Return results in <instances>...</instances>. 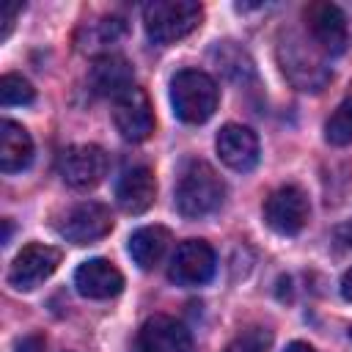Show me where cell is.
Here are the masks:
<instances>
[{"label":"cell","instance_id":"cell-14","mask_svg":"<svg viewBox=\"0 0 352 352\" xmlns=\"http://www.w3.org/2000/svg\"><path fill=\"white\" fill-rule=\"evenodd\" d=\"M217 154L220 160L231 168V170H250L256 162H258V138L253 129L242 126V124H226L220 132H217Z\"/></svg>","mask_w":352,"mask_h":352},{"label":"cell","instance_id":"cell-22","mask_svg":"<svg viewBox=\"0 0 352 352\" xmlns=\"http://www.w3.org/2000/svg\"><path fill=\"white\" fill-rule=\"evenodd\" d=\"M270 344H272V333H270L267 327L253 324V327L242 330V333L226 346V352H267Z\"/></svg>","mask_w":352,"mask_h":352},{"label":"cell","instance_id":"cell-7","mask_svg":"<svg viewBox=\"0 0 352 352\" xmlns=\"http://www.w3.org/2000/svg\"><path fill=\"white\" fill-rule=\"evenodd\" d=\"M60 264V250L52 248V245H25L14 261H11V270H8V283L16 289V292H33L36 286H41Z\"/></svg>","mask_w":352,"mask_h":352},{"label":"cell","instance_id":"cell-18","mask_svg":"<svg viewBox=\"0 0 352 352\" xmlns=\"http://www.w3.org/2000/svg\"><path fill=\"white\" fill-rule=\"evenodd\" d=\"M170 245V231L165 226H143L129 236V256L140 270H151L160 264Z\"/></svg>","mask_w":352,"mask_h":352},{"label":"cell","instance_id":"cell-10","mask_svg":"<svg viewBox=\"0 0 352 352\" xmlns=\"http://www.w3.org/2000/svg\"><path fill=\"white\" fill-rule=\"evenodd\" d=\"M217 256L209 242L204 239H184L168 267V278L176 286H201L214 275Z\"/></svg>","mask_w":352,"mask_h":352},{"label":"cell","instance_id":"cell-8","mask_svg":"<svg viewBox=\"0 0 352 352\" xmlns=\"http://www.w3.org/2000/svg\"><path fill=\"white\" fill-rule=\"evenodd\" d=\"M305 25L311 33V41L324 55H341L349 47V28L346 16L333 3H311L305 8Z\"/></svg>","mask_w":352,"mask_h":352},{"label":"cell","instance_id":"cell-13","mask_svg":"<svg viewBox=\"0 0 352 352\" xmlns=\"http://www.w3.org/2000/svg\"><path fill=\"white\" fill-rule=\"evenodd\" d=\"M74 286L82 297L88 300H110L116 294H121L124 289V275L116 264H110L107 258H88L77 267L74 272Z\"/></svg>","mask_w":352,"mask_h":352},{"label":"cell","instance_id":"cell-9","mask_svg":"<svg viewBox=\"0 0 352 352\" xmlns=\"http://www.w3.org/2000/svg\"><path fill=\"white\" fill-rule=\"evenodd\" d=\"M58 170H60L63 182L69 187H74V190H91L107 173V154L99 146H94V143H77V146H69L60 154Z\"/></svg>","mask_w":352,"mask_h":352},{"label":"cell","instance_id":"cell-5","mask_svg":"<svg viewBox=\"0 0 352 352\" xmlns=\"http://www.w3.org/2000/svg\"><path fill=\"white\" fill-rule=\"evenodd\" d=\"M311 214L308 206V195L294 187V184H283L278 190H272L264 201V220L272 231L283 234V236H294L305 228Z\"/></svg>","mask_w":352,"mask_h":352},{"label":"cell","instance_id":"cell-1","mask_svg":"<svg viewBox=\"0 0 352 352\" xmlns=\"http://www.w3.org/2000/svg\"><path fill=\"white\" fill-rule=\"evenodd\" d=\"M223 198H226V184L217 176V170L204 160L187 162V168L176 182V209L184 217L198 220L212 214L223 204Z\"/></svg>","mask_w":352,"mask_h":352},{"label":"cell","instance_id":"cell-11","mask_svg":"<svg viewBox=\"0 0 352 352\" xmlns=\"http://www.w3.org/2000/svg\"><path fill=\"white\" fill-rule=\"evenodd\" d=\"M110 228H113V214L99 201H85V204L72 206L58 226L60 236L72 245H91V242L107 236Z\"/></svg>","mask_w":352,"mask_h":352},{"label":"cell","instance_id":"cell-15","mask_svg":"<svg viewBox=\"0 0 352 352\" xmlns=\"http://www.w3.org/2000/svg\"><path fill=\"white\" fill-rule=\"evenodd\" d=\"M116 198L118 206L129 214H140L146 212L154 198H157V179L146 165H135L129 170L121 173L118 184H116Z\"/></svg>","mask_w":352,"mask_h":352},{"label":"cell","instance_id":"cell-6","mask_svg":"<svg viewBox=\"0 0 352 352\" xmlns=\"http://www.w3.org/2000/svg\"><path fill=\"white\" fill-rule=\"evenodd\" d=\"M113 124L129 143H140L154 132V110L143 88L132 85L113 99Z\"/></svg>","mask_w":352,"mask_h":352},{"label":"cell","instance_id":"cell-23","mask_svg":"<svg viewBox=\"0 0 352 352\" xmlns=\"http://www.w3.org/2000/svg\"><path fill=\"white\" fill-rule=\"evenodd\" d=\"M19 11H22V3H0V38H8Z\"/></svg>","mask_w":352,"mask_h":352},{"label":"cell","instance_id":"cell-21","mask_svg":"<svg viewBox=\"0 0 352 352\" xmlns=\"http://www.w3.org/2000/svg\"><path fill=\"white\" fill-rule=\"evenodd\" d=\"M33 96H36L33 85L22 74H3V80H0V102L6 107H11V104H30Z\"/></svg>","mask_w":352,"mask_h":352},{"label":"cell","instance_id":"cell-16","mask_svg":"<svg viewBox=\"0 0 352 352\" xmlns=\"http://www.w3.org/2000/svg\"><path fill=\"white\" fill-rule=\"evenodd\" d=\"M33 162V138L28 129L11 118L0 124V170L16 173Z\"/></svg>","mask_w":352,"mask_h":352},{"label":"cell","instance_id":"cell-20","mask_svg":"<svg viewBox=\"0 0 352 352\" xmlns=\"http://www.w3.org/2000/svg\"><path fill=\"white\" fill-rule=\"evenodd\" d=\"M212 55H214V58L223 63V72H226L228 77H234V80L253 77V63H250V58H248V55H245L239 47H234L231 41L217 44Z\"/></svg>","mask_w":352,"mask_h":352},{"label":"cell","instance_id":"cell-4","mask_svg":"<svg viewBox=\"0 0 352 352\" xmlns=\"http://www.w3.org/2000/svg\"><path fill=\"white\" fill-rule=\"evenodd\" d=\"M316 44L305 41L297 33H283L278 41V60L283 74L289 77V82L300 91H322L330 82V69L324 66V60L319 58V52L314 50Z\"/></svg>","mask_w":352,"mask_h":352},{"label":"cell","instance_id":"cell-26","mask_svg":"<svg viewBox=\"0 0 352 352\" xmlns=\"http://www.w3.org/2000/svg\"><path fill=\"white\" fill-rule=\"evenodd\" d=\"M286 352H316L311 344H305V341H292L289 346H286Z\"/></svg>","mask_w":352,"mask_h":352},{"label":"cell","instance_id":"cell-27","mask_svg":"<svg viewBox=\"0 0 352 352\" xmlns=\"http://www.w3.org/2000/svg\"><path fill=\"white\" fill-rule=\"evenodd\" d=\"M349 338H352V330H349Z\"/></svg>","mask_w":352,"mask_h":352},{"label":"cell","instance_id":"cell-19","mask_svg":"<svg viewBox=\"0 0 352 352\" xmlns=\"http://www.w3.org/2000/svg\"><path fill=\"white\" fill-rule=\"evenodd\" d=\"M324 138L333 146H349L352 143V96L344 99L333 110V116L324 124Z\"/></svg>","mask_w":352,"mask_h":352},{"label":"cell","instance_id":"cell-12","mask_svg":"<svg viewBox=\"0 0 352 352\" xmlns=\"http://www.w3.org/2000/svg\"><path fill=\"white\" fill-rule=\"evenodd\" d=\"M138 352H192L190 330L173 316H151L138 333Z\"/></svg>","mask_w":352,"mask_h":352},{"label":"cell","instance_id":"cell-17","mask_svg":"<svg viewBox=\"0 0 352 352\" xmlns=\"http://www.w3.org/2000/svg\"><path fill=\"white\" fill-rule=\"evenodd\" d=\"M91 88L102 96H118L126 88H132V66L121 58V55H102L96 58V63L91 66Z\"/></svg>","mask_w":352,"mask_h":352},{"label":"cell","instance_id":"cell-3","mask_svg":"<svg viewBox=\"0 0 352 352\" xmlns=\"http://www.w3.org/2000/svg\"><path fill=\"white\" fill-rule=\"evenodd\" d=\"M204 19V6L195 0H154L143 8V28L154 44H173L190 36Z\"/></svg>","mask_w":352,"mask_h":352},{"label":"cell","instance_id":"cell-24","mask_svg":"<svg viewBox=\"0 0 352 352\" xmlns=\"http://www.w3.org/2000/svg\"><path fill=\"white\" fill-rule=\"evenodd\" d=\"M16 352H44V338L41 336H25L16 341Z\"/></svg>","mask_w":352,"mask_h":352},{"label":"cell","instance_id":"cell-25","mask_svg":"<svg viewBox=\"0 0 352 352\" xmlns=\"http://www.w3.org/2000/svg\"><path fill=\"white\" fill-rule=\"evenodd\" d=\"M341 297L352 302V270H346L344 278H341Z\"/></svg>","mask_w":352,"mask_h":352},{"label":"cell","instance_id":"cell-2","mask_svg":"<svg viewBox=\"0 0 352 352\" xmlns=\"http://www.w3.org/2000/svg\"><path fill=\"white\" fill-rule=\"evenodd\" d=\"M220 102L217 82L201 69H182L170 80V104L184 124H204L214 116Z\"/></svg>","mask_w":352,"mask_h":352}]
</instances>
